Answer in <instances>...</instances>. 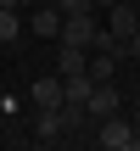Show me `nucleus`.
<instances>
[{"label":"nucleus","mask_w":140,"mask_h":151,"mask_svg":"<svg viewBox=\"0 0 140 151\" xmlns=\"http://www.w3.org/2000/svg\"><path fill=\"white\" fill-rule=\"evenodd\" d=\"M107 28H112L118 39H129V34H140V17H135V6H129V0L107 6Z\"/></svg>","instance_id":"6"},{"label":"nucleus","mask_w":140,"mask_h":151,"mask_svg":"<svg viewBox=\"0 0 140 151\" xmlns=\"http://www.w3.org/2000/svg\"><path fill=\"white\" fill-rule=\"evenodd\" d=\"M11 34H17V17H11V11H6V0H0V39H11Z\"/></svg>","instance_id":"11"},{"label":"nucleus","mask_w":140,"mask_h":151,"mask_svg":"<svg viewBox=\"0 0 140 151\" xmlns=\"http://www.w3.org/2000/svg\"><path fill=\"white\" fill-rule=\"evenodd\" d=\"M62 22H67V11H62V6H45V11L34 17V34H39V39H62Z\"/></svg>","instance_id":"7"},{"label":"nucleus","mask_w":140,"mask_h":151,"mask_svg":"<svg viewBox=\"0 0 140 151\" xmlns=\"http://www.w3.org/2000/svg\"><path fill=\"white\" fill-rule=\"evenodd\" d=\"M118 62H123L118 50H90V78H95V84H112V73H118Z\"/></svg>","instance_id":"8"},{"label":"nucleus","mask_w":140,"mask_h":151,"mask_svg":"<svg viewBox=\"0 0 140 151\" xmlns=\"http://www.w3.org/2000/svg\"><path fill=\"white\" fill-rule=\"evenodd\" d=\"M95 34H101V28H95V17H90V6H84V11H67L56 45H95Z\"/></svg>","instance_id":"2"},{"label":"nucleus","mask_w":140,"mask_h":151,"mask_svg":"<svg viewBox=\"0 0 140 151\" xmlns=\"http://www.w3.org/2000/svg\"><path fill=\"white\" fill-rule=\"evenodd\" d=\"M39 140H45V146L67 140V134H62V112H39Z\"/></svg>","instance_id":"9"},{"label":"nucleus","mask_w":140,"mask_h":151,"mask_svg":"<svg viewBox=\"0 0 140 151\" xmlns=\"http://www.w3.org/2000/svg\"><path fill=\"white\" fill-rule=\"evenodd\" d=\"M90 6H118V0H90Z\"/></svg>","instance_id":"13"},{"label":"nucleus","mask_w":140,"mask_h":151,"mask_svg":"<svg viewBox=\"0 0 140 151\" xmlns=\"http://www.w3.org/2000/svg\"><path fill=\"white\" fill-rule=\"evenodd\" d=\"M118 56H135V62H140V34H129V39H118Z\"/></svg>","instance_id":"12"},{"label":"nucleus","mask_w":140,"mask_h":151,"mask_svg":"<svg viewBox=\"0 0 140 151\" xmlns=\"http://www.w3.org/2000/svg\"><path fill=\"white\" fill-rule=\"evenodd\" d=\"M62 101H67V78H62V73H45V78H34V106H39V112H56Z\"/></svg>","instance_id":"3"},{"label":"nucleus","mask_w":140,"mask_h":151,"mask_svg":"<svg viewBox=\"0 0 140 151\" xmlns=\"http://www.w3.org/2000/svg\"><path fill=\"white\" fill-rule=\"evenodd\" d=\"M84 112H90V123L118 118V112H123V95H118L112 84H95V90H90V101H84Z\"/></svg>","instance_id":"4"},{"label":"nucleus","mask_w":140,"mask_h":151,"mask_svg":"<svg viewBox=\"0 0 140 151\" xmlns=\"http://www.w3.org/2000/svg\"><path fill=\"white\" fill-rule=\"evenodd\" d=\"M90 90H95L90 73H73V78H67V101H90Z\"/></svg>","instance_id":"10"},{"label":"nucleus","mask_w":140,"mask_h":151,"mask_svg":"<svg viewBox=\"0 0 140 151\" xmlns=\"http://www.w3.org/2000/svg\"><path fill=\"white\" fill-rule=\"evenodd\" d=\"M90 140H95V146H107V151H140V134H135V123H129L123 112H118V118H101Z\"/></svg>","instance_id":"1"},{"label":"nucleus","mask_w":140,"mask_h":151,"mask_svg":"<svg viewBox=\"0 0 140 151\" xmlns=\"http://www.w3.org/2000/svg\"><path fill=\"white\" fill-rule=\"evenodd\" d=\"M56 73H62V78L90 73V45H56Z\"/></svg>","instance_id":"5"}]
</instances>
